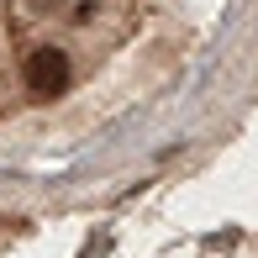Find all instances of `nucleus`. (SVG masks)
Here are the masks:
<instances>
[{
  "mask_svg": "<svg viewBox=\"0 0 258 258\" xmlns=\"http://www.w3.org/2000/svg\"><path fill=\"white\" fill-rule=\"evenodd\" d=\"M69 74H74V63H69L63 48H37L32 58H21V85H27V95H37V100L69 90Z\"/></svg>",
  "mask_w": 258,
  "mask_h": 258,
  "instance_id": "1",
  "label": "nucleus"
}]
</instances>
